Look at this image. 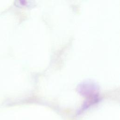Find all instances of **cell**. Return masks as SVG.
<instances>
[{
    "label": "cell",
    "instance_id": "6da1fadb",
    "mask_svg": "<svg viewBox=\"0 0 120 120\" xmlns=\"http://www.w3.org/2000/svg\"><path fill=\"white\" fill-rule=\"evenodd\" d=\"M78 90L82 95L93 96L97 95L98 87L93 82H86L81 83L78 86Z\"/></svg>",
    "mask_w": 120,
    "mask_h": 120
}]
</instances>
